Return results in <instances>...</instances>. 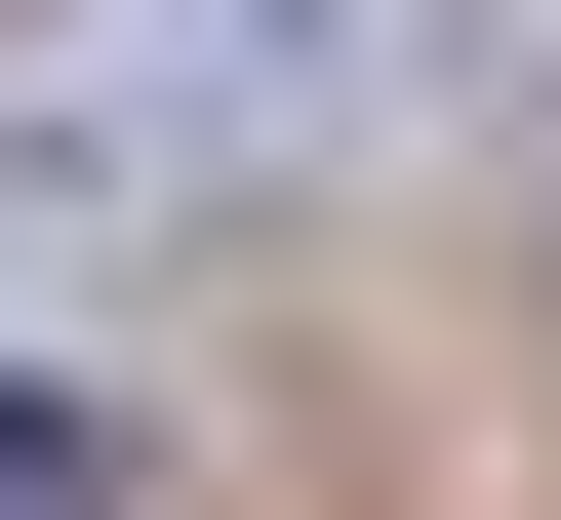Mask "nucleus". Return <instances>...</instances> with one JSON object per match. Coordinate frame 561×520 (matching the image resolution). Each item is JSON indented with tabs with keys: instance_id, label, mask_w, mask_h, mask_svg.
Here are the masks:
<instances>
[{
	"instance_id": "1",
	"label": "nucleus",
	"mask_w": 561,
	"mask_h": 520,
	"mask_svg": "<svg viewBox=\"0 0 561 520\" xmlns=\"http://www.w3.org/2000/svg\"><path fill=\"white\" fill-rule=\"evenodd\" d=\"M362 120V0H41L0 41V280H121Z\"/></svg>"
},
{
	"instance_id": "3",
	"label": "nucleus",
	"mask_w": 561,
	"mask_h": 520,
	"mask_svg": "<svg viewBox=\"0 0 561 520\" xmlns=\"http://www.w3.org/2000/svg\"><path fill=\"white\" fill-rule=\"evenodd\" d=\"M481 41H561V0H481Z\"/></svg>"
},
{
	"instance_id": "2",
	"label": "nucleus",
	"mask_w": 561,
	"mask_h": 520,
	"mask_svg": "<svg viewBox=\"0 0 561 520\" xmlns=\"http://www.w3.org/2000/svg\"><path fill=\"white\" fill-rule=\"evenodd\" d=\"M0 520H121V440H81V401H41V360H0Z\"/></svg>"
}]
</instances>
